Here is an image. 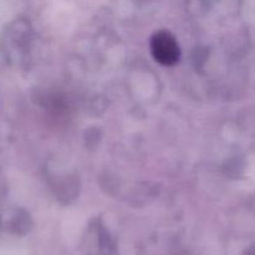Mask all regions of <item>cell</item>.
<instances>
[{"label":"cell","instance_id":"6da1fadb","mask_svg":"<svg viewBox=\"0 0 255 255\" xmlns=\"http://www.w3.org/2000/svg\"><path fill=\"white\" fill-rule=\"evenodd\" d=\"M151 52L156 61L166 66L176 64L181 55L176 37L168 31H158L152 36Z\"/></svg>","mask_w":255,"mask_h":255}]
</instances>
